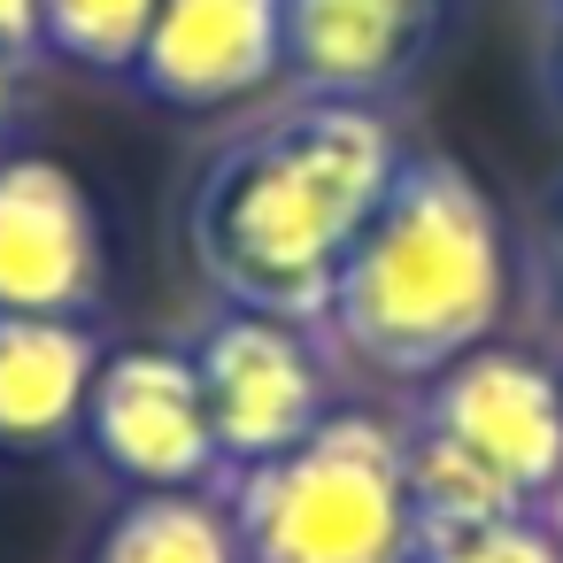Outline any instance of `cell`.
<instances>
[{
    "label": "cell",
    "mask_w": 563,
    "mask_h": 563,
    "mask_svg": "<svg viewBox=\"0 0 563 563\" xmlns=\"http://www.w3.org/2000/svg\"><path fill=\"white\" fill-rule=\"evenodd\" d=\"M147 24H155V0H40L47 55H63L78 70H101V78H132V63L147 47Z\"/></svg>",
    "instance_id": "12"
},
{
    "label": "cell",
    "mask_w": 563,
    "mask_h": 563,
    "mask_svg": "<svg viewBox=\"0 0 563 563\" xmlns=\"http://www.w3.org/2000/svg\"><path fill=\"white\" fill-rule=\"evenodd\" d=\"M86 432L93 455L132 478L140 494H170V486H209L224 471L217 432H209V401H201V371L178 347H124L93 371L86 394Z\"/></svg>",
    "instance_id": "6"
},
{
    "label": "cell",
    "mask_w": 563,
    "mask_h": 563,
    "mask_svg": "<svg viewBox=\"0 0 563 563\" xmlns=\"http://www.w3.org/2000/svg\"><path fill=\"white\" fill-rule=\"evenodd\" d=\"M417 563H563L548 525L525 509V517H494L478 532H455V540H432Z\"/></svg>",
    "instance_id": "13"
},
{
    "label": "cell",
    "mask_w": 563,
    "mask_h": 563,
    "mask_svg": "<svg viewBox=\"0 0 563 563\" xmlns=\"http://www.w3.org/2000/svg\"><path fill=\"white\" fill-rule=\"evenodd\" d=\"M555 9H563V0H555Z\"/></svg>",
    "instance_id": "19"
},
{
    "label": "cell",
    "mask_w": 563,
    "mask_h": 563,
    "mask_svg": "<svg viewBox=\"0 0 563 563\" xmlns=\"http://www.w3.org/2000/svg\"><path fill=\"white\" fill-rule=\"evenodd\" d=\"M0 55H9V63H32V55H47V32H40V0H0Z\"/></svg>",
    "instance_id": "14"
},
{
    "label": "cell",
    "mask_w": 563,
    "mask_h": 563,
    "mask_svg": "<svg viewBox=\"0 0 563 563\" xmlns=\"http://www.w3.org/2000/svg\"><path fill=\"white\" fill-rule=\"evenodd\" d=\"M501 301H509V255L486 186L455 155H401L317 324L363 371L440 378L448 363L494 340Z\"/></svg>",
    "instance_id": "2"
},
{
    "label": "cell",
    "mask_w": 563,
    "mask_h": 563,
    "mask_svg": "<svg viewBox=\"0 0 563 563\" xmlns=\"http://www.w3.org/2000/svg\"><path fill=\"white\" fill-rule=\"evenodd\" d=\"M532 517L548 525V540H555V555H563V478H555V486L540 494V509H532Z\"/></svg>",
    "instance_id": "16"
},
{
    "label": "cell",
    "mask_w": 563,
    "mask_h": 563,
    "mask_svg": "<svg viewBox=\"0 0 563 563\" xmlns=\"http://www.w3.org/2000/svg\"><path fill=\"white\" fill-rule=\"evenodd\" d=\"M240 563H417L401 432L378 417H324L271 463L224 471Z\"/></svg>",
    "instance_id": "3"
},
{
    "label": "cell",
    "mask_w": 563,
    "mask_h": 563,
    "mask_svg": "<svg viewBox=\"0 0 563 563\" xmlns=\"http://www.w3.org/2000/svg\"><path fill=\"white\" fill-rule=\"evenodd\" d=\"M540 271H548V294H555V309H563V209H555V224H548V247H540Z\"/></svg>",
    "instance_id": "15"
},
{
    "label": "cell",
    "mask_w": 563,
    "mask_h": 563,
    "mask_svg": "<svg viewBox=\"0 0 563 563\" xmlns=\"http://www.w3.org/2000/svg\"><path fill=\"white\" fill-rule=\"evenodd\" d=\"M286 63V0H155L132 86L163 109L247 101Z\"/></svg>",
    "instance_id": "8"
},
{
    "label": "cell",
    "mask_w": 563,
    "mask_h": 563,
    "mask_svg": "<svg viewBox=\"0 0 563 563\" xmlns=\"http://www.w3.org/2000/svg\"><path fill=\"white\" fill-rule=\"evenodd\" d=\"M417 432L463 448L478 471H494L517 501L540 509V494L563 478V378L540 371L532 355L478 347L440 378H424Z\"/></svg>",
    "instance_id": "5"
},
{
    "label": "cell",
    "mask_w": 563,
    "mask_h": 563,
    "mask_svg": "<svg viewBox=\"0 0 563 563\" xmlns=\"http://www.w3.org/2000/svg\"><path fill=\"white\" fill-rule=\"evenodd\" d=\"M101 340L86 317H0V448H55L86 424Z\"/></svg>",
    "instance_id": "10"
},
{
    "label": "cell",
    "mask_w": 563,
    "mask_h": 563,
    "mask_svg": "<svg viewBox=\"0 0 563 563\" xmlns=\"http://www.w3.org/2000/svg\"><path fill=\"white\" fill-rule=\"evenodd\" d=\"M101 301V217L55 155H0V317H86Z\"/></svg>",
    "instance_id": "7"
},
{
    "label": "cell",
    "mask_w": 563,
    "mask_h": 563,
    "mask_svg": "<svg viewBox=\"0 0 563 563\" xmlns=\"http://www.w3.org/2000/svg\"><path fill=\"white\" fill-rule=\"evenodd\" d=\"M394 170L401 140L386 109L363 101H294L247 124L240 140L217 147L186 209L201 278L217 286L224 309L317 324Z\"/></svg>",
    "instance_id": "1"
},
{
    "label": "cell",
    "mask_w": 563,
    "mask_h": 563,
    "mask_svg": "<svg viewBox=\"0 0 563 563\" xmlns=\"http://www.w3.org/2000/svg\"><path fill=\"white\" fill-rule=\"evenodd\" d=\"M93 563H240V540L224 501H209L201 486H170L132 494L93 540Z\"/></svg>",
    "instance_id": "11"
},
{
    "label": "cell",
    "mask_w": 563,
    "mask_h": 563,
    "mask_svg": "<svg viewBox=\"0 0 563 563\" xmlns=\"http://www.w3.org/2000/svg\"><path fill=\"white\" fill-rule=\"evenodd\" d=\"M9 117H16V63L0 55V132H9Z\"/></svg>",
    "instance_id": "17"
},
{
    "label": "cell",
    "mask_w": 563,
    "mask_h": 563,
    "mask_svg": "<svg viewBox=\"0 0 563 563\" xmlns=\"http://www.w3.org/2000/svg\"><path fill=\"white\" fill-rule=\"evenodd\" d=\"M440 32V0H286V78L301 101L394 93Z\"/></svg>",
    "instance_id": "9"
},
{
    "label": "cell",
    "mask_w": 563,
    "mask_h": 563,
    "mask_svg": "<svg viewBox=\"0 0 563 563\" xmlns=\"http://www.w3.org/2000/svg\"><path fill=\"white\" fill-rule=\"evenodd\" d=\"M555 86H563V32H555Z\"/></svg>",
    "instance_id": "18"
},
{
    "label": "cell",
    "mask_w": 563,
    "mask_h": 563,
    "mask_svg": "<svg viewBox=\"0 0 563 563\" xmlns=\"http://www.w3.org/2000/svg\"><path fill=\"white\" fill-rule=\"evenodd\" d=\"M186 355L201 371V401H209V432H217L224 471L271 463L324 424V371H317L301 324L224 309L201 324V340Z\"/></svg>",
    "instance_id": "4"
}]
</instances>
